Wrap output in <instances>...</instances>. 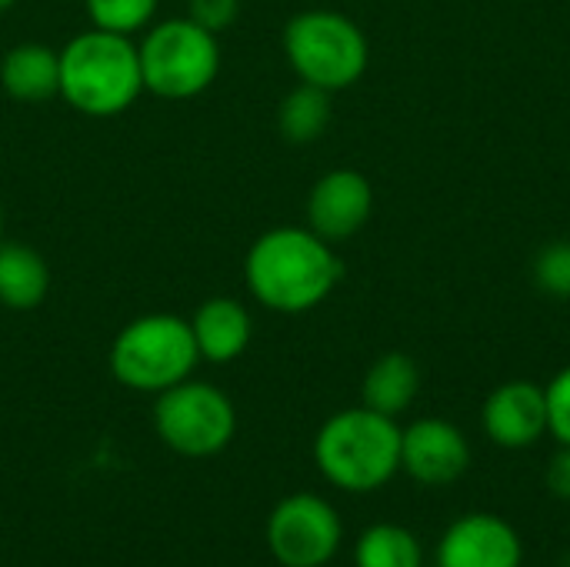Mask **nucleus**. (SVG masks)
Instances as JSON below:
<instances>
[{
  "instance_id": "obj_1",
  "label": "nucleus",
  "mask_w": 570,
  "mask_h": 567,
  "mask_svg": "<svg viewBox=\"0 0 570 567\" xmlns=\"http://www.w3.org/2000/svg\"><path fill=\"white\" fill-rule=\"evenodd\" d=\"M344 277V264L331 241L304 227L264 231L244 257V284L250 297L277 314H307L321 307Z\"/></svg>"
},
{
  "instance_id": "obj_2",
  "label": "nucleus",
  "mask_w": 570,
  "mask_h": 567,
  "mask_svg": "<svg viewBox=\"0 0 570 567\" xmlns=\"http://www.w3.org/2000/svg\"><path fill=\"white\" fill-rule=\"evenodd\" d=\"M321 478L344 495H371L401 475V424L364 404L331 414L314 434Z\"/></svg>"
},
{
  "instance_id": "obj_3",
  "label": "nucleus",
  "mask_w": 570,
  "mask_h": 567,
  "mask_svg": "<svg viewBox=\"0 0 570 567\" xmlns=\"http://www.w3.org/2000/svg\"><path fill=\"white\" fill-rule=\"evenodd\" d=\"M144 94L137 40L110 30H80L60 47V94L83 117H117Z\"/></svg>"
},
{
  "instance_id": "obj_4",
  "label": "nucleus",
  "mask_w": 570,
  "mask_h": 567,
  "mask_svg": "<svg viewBox=\"0 0 570 567\" xmlns=\"http://www.w3.org/2000/svg\"><path fill=\"white\" fill-rule=\"evenodd\" d=\"M107 364L117 384L140 394H160L187 381L200 364L190 321L180 314H140L127 321L107 351Z\"/></svg>"
},
{
  "instance_id": "obj_5",
  "label": "nucleus",
  "mask_w": 570,
  "mask_h": 567,
  "mask_svg": "<svg viewBox=\"0 0 570 567\" xmlns=\"http://www.w3.org/2000/svg\"><path fill=\"white\" fill-rule=\"evenodd\" d=\"M284 57L301 84H314L327 94L354 87L371 63V43L364 30L337 10H301L284 23Z\"/></svg>"
},
{
  "instance_id": "obj_6",
  "label": "nucleus",
  "mask_w": 570,
  "mask_h": 567,
  "mask_svg": "<svg viewBox=\"0 0 570 567\" xmlns=\"http://www.w3.org/2000/svg\"><path fill=\"white\" fill-rule=\"evenodd\" d=\"M137 53L144 94H154L160 100L200 97L220 74L217 33L204 30L190 17L154 20L144 30Z\"/></svg>"
},
{
  "instance_id": "obj_7",
  "label": "nucleus",
  "mask_w": 570,
  "mask_h": 567,
  "mask_svg": "<svg viewBox=\"0 0 570 567\" xmlns=\"http://www.w3.org/2000/svg\"><path fill=\"white\" fill-rule=\"evenodd\" d=\"M154 431L180 458H214L237 434L234 401L207 381H180L157 394Z\"/></svg>"
},
{
  "instance_id": "obj_8",
  "label": "nucleus",
  "mask_w": 570,
  "mask_h": 567,
  "mask_svg": "<svg viewBox=\"0 0 570 567\" xmlns=\"http://www.w3.org/2000/svg\"><path fill=\"white\" fill-rule=\"evenodd\" d=\"M264 538L271 558L281 567H324L341 551L344 521L327 498L297 491L274 505Z\"/></svg>"
},
{
  "instance_id": "obj_9",
  "label": "nucleus",
  "mask_w": 570,
  "mask_h": 567,
  "mask_svg": "<svg viewBox=\"0 0 570 567\" xmlns=\"http://www.w3.org/2000/svg\"><path fill=\"white\" fill-rule=\"evenodd\" d=\"M471 468V441L448 418H417L401 428V475L424 488H448Z\"/></svg>"
},
{
  "instance_id": "obj_10",
  "label": "nucleus",
  "mask_w": 570,
  "mask_h": 567,
  "mask_svg": "<svg viewBox=\"0 0 570 567\" xmlns=\"http://www.w3.org/2000/svg\"><path fill=\"white\" fill-rule=\"evenodd\" d=\"M438 567H524L521 531L491 511L454 518L434 548Z\"/></svg>"
},
{
  "instance_id": "obj_11",
  "label": "nucleus",
  "mask_w": 570,
  "mask_h": 567,
  "mask_svg": "<svg viewBox=\"0 0 570 567\" xmlns=\"http://www.w3.org/2000/svg\"><path fill=\"white\" fill-rule=\"evenodd\" d=\"M374 214V187L354 167H334L321 174L307 194V227L337 244L364 231Z\"/></svg>"
},
{
  "instance_id": "obj_12",
  "label": "nucleus",
  "mask_w": 570,
  "mask_h": 567,
  "mask_svg": "<svg viewBox=\"0 0 570 567\" xmlns=\"http://www.w3.org/2000/svg\"><path fill=\"white\" fill-rule=\"evenodd\" d=\"M481 431L501 451H528L548 434L544 388L534 381H504L481 404Z\"/></svg>"
},
{
  "instance_id": "obj_13",
  "label": "nucleus",
  "mask_w": 570,
  "mask_h": 567,
  "mask_svg": "<svg viewBox=\"0 0 570 567\" xmlns=\"http://www.w3.org/2000/svg\"><path fill=\"white\" fill-rule=\"evenodd\" d=\"M190 331H194V344H197L200 361L230 364L250 348L254 321H250V311L237 297L217 294V297H207L194 311Z\"/></svg>"
},
{
  "instance_id": "obj_14",
  "label": "nucleus",
  "mask_w": 570,
  "mask_h": 567,
  "mask_svg": "<svg viewBox=\"0 0 570 567\" xmlns=\"http://www.w3.org/2000/svg\"><path fill=\"white\" fill-rule=\"evenodd\" d=\"M0 87L20 104H43L60 94V50L23 40L0 57Z\"/></svg>"
},
{
  "instance_id": "obj_15",
  "label": "nucleus",
  "mask_w": 570,
  "mask_h": 567,
  "mask_svg": "<svg viewBox=\"0 0 570 567\" xmlns=\"http://www.w3.org/2000/svg\"><path fill=\"white\" fill-rule=\"evenodd\" d=\"M417 394L421 368L404 351H384L361 381V404L387 418H401L417 401Z\"/></svg>"
},
{
  "instance_id": "obj_16",
  "label": "nucleus",
  "mask_w": 570,
  "mask_h": 567,
  "mask_svg": "<svg viewBox=\"0 0 570 567\" xmlns=\"http://www.w3.org/2000/svg\"><path fill=\"white\" fill-rule=\"evenodd\" d=\"M50 294V267L43 254L23 241H0V304L33 311Z\"/></svg>"
},
{
  "instance_id": "obj_17",
  "label": "nucleus",
  "mask_w": 570,
  "mask_h": 567,
  "mask_svg": "<svg viewBox=\"0 0 570 567\" xmlns=\"http://www.w3.org/2000/svg\"><path fill=\"white\" fill-rule=\"evenodd\" d=\"M331 117V94L314 84H297L277 107V130L287 144H314L327 134Z\"/></svg>"
},
{
  "instance_id": "obj_18",
  "label": "nucleus",
  "mask_w": 570,
  "mask_h": 567,
  "mask_svg": "<svg viewBox=\"0 0 570 567\" xmlns=\"http://www.w3.org/2000/svg\"><path fill=\"white\" fill-rule=\"evenodd\" d=\"M354 567H424L421 538L397 521H377L354 541Z\"/></svg>"
},
{
  "instance_id": "obj_19",
  "label": "nucleus",
  "mask_w": 570,
  "mask_h": 567,
  "mask_svg": "<svg viewBox=\"0 0 570 567\" xmlns=\"http://www.w3.org/2000/svg\"><path fill=\"white\" fill-rule=\"evenodd\" d=\"M160 0H83V10L90 17V27L137 37L157 20Z\"/></svg>"
},
{
  "instance_id": "obj_20",
  "label": "nucleus",
  "mask_w": 570,
  "mask_h": 567,
  "mask_svg": "<svg viewBox=\"0 0 570 567\" xmlns=\"http://www.w3.org/2000/svg\"><path fill=\"white\" fill-rule=\"evenodd\" d=\"M534 287L554 301H570V241H554L538 251L531 267Z\"/></svg>"
},
{
  "instance_id": "obj_21",
  "label": "nucleus",
  "mask_w": 570,
  "mask_h": 567,
  "mask_svg": "<svg viewBox=\"0 0 570 567\" xmlns=\"http://www.w3.org/2000/svg\"><path fill=\"white\" fill-rule=\"evenodd\" d=\"M544 401H548V434L558 444H570V364L548 381Z\"/></svg>"
},
{
  "instance_id": "obj_22",
  "label": "nucleus",
  "mask_w": 570,
  "mask_h": 567,
  "mask_svg": "<svg viewBox=\"0 0 570 567\" xmlns=\"http://www.w3.org/2000/svg\"><path fill=\"white\" fill-rule=\"evenodd\" d=\"M187 17L200 23L210 33H224L237 23L240 17V0H190Z\"/></svg>"
},
{
  "instance_id": "obj_23",
  "label": "nucleus",
  "mask_w": 570,
  "mask_h": 567,
  "mask_svg": "<svg viewBox=\"0 0 570 567\" xmlns=\"http://www.w3.org/2000/svg\"><path fill=\"white\" fill-rule=\"evenodd\" d=\"M544 488L561 505H570V444H558V451L551 454L544 468Z\"/></svg>"
},
{
  "instance_id": "obj_24",
  "label": "nucleus",
  "mask_w": 570,
  "mask_h": 567,
  "mask_svg": "<svg viewBox=\"0 0 570 567\" xmlns=\"http://www.w3.org/2000/svg\"><path fill=\"white\" fill-rule=\"evenodd\" d=\"M13 3H17V0H0V13H7V10H10Z\"/></svg>"
},
{
  "instance_id": "obj_25",
  "label": "nucleus",
  "mask_w": 570,
  "mask_h": 567,
  "mask_svg": "<svg viewBox=\"0 0 570 567\" xmlns=\"http://www.w3.org/2000/svg\"><path fill=\"white\" fill-rule=\"evenodd\" d=\"M0 241H3V201H0Z\"/></svg>"
},
{
  "instance_id": "obj_26",
  "label": "nucleus",
  "mask_w": 570,
  "mask_h": 567,
  "mask_svg": "<svg viewBox=\"0 0 570 567\" xmlns=\"http://www.w3.org/2000/svg\"><path fill=\"white\" fill-rule=\"evenodd\" d=\"M324 567H331V565H324Z\"/></svg>"
}]
</instances>
